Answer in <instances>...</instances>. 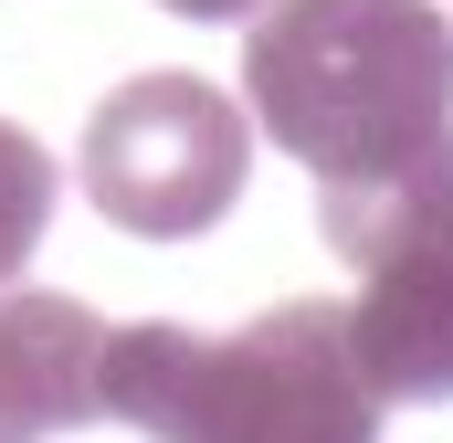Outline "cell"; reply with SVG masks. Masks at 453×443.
I'll return each instance as SVG.
<instances>
[{"mask_svg":"<svg viewBox=\"0 0 453 443\" xmlns=\"http://www.w3.org/2000/svg\"><path fill=\"white\" fill-rule=\"evenodd\" d=\"M317 222L358 264L348 359L380 401H453V148L380 190H317Z\"/></svg>","mask_w":453,"mask_h":443,"instance_id":"3957f363","label":"cell"},{"mask_svg":"<svg viewBox=\"0 0 453 443\" xmlns=\"http://www.w3.org/2000/svg\"><path fill=\"white\" fill-rule=\"evenodd\" d=\"M106 412V317L85 296L0 285V443H53Z\"/></svg>","mask_w":453,"mask_h":443,"instance_id":"5b68a950","label":"cell"},{"mask_svg":"<svg viewBox=\"0 0 453 443\" xmlns=\"http://www.w3.org/2000/svg\"><path fill=\"white\" fill-rule=\"evenodd\" d=\"M106 412L148 443H380V391L348 359V307L285 296L242 338L106 328Z\"/></svg>","mask_w":453,"mask_h":443,"instance_id":"7a4b0ae2","label":"cell"},{"mask_svg":"<svg viewBox=\"0 0 453 443\" xmlns=\"http://www.w3.org/2000/svg\"><path fill=\"white\" fill-rule=\"evenodd\" d=\"M53 190H64V169H53V148L32 137V127H11L0 116V285L42 253V222H53Z\"/></svg>","mask_w":453,"mask_h":443,"instance_id":"8992f818","label":"cell"},{"mask_svg":"<svg viewBox=\"0 0 453 443\" xmlns=\"http://www.w3.org/2000/svg\"><path fill=\"white\" fill-rule=\"evenodd\" d=\"M242 116L317 190L411 180L453 148V21L433 0H264L242 32Z\"/></svg>","mask_w":453,"mask_h":443,"instance_id":"6da1fadb","label":"cell"},{"mask_svg":"<svg viewBox=\"0 0 453 443\" xmlns=\"http://www.w3.org/2000/svg\"><path fill=\"white\" fill-rule=\"evenodd\" d=\"M158 11H180V21H242V11H264V0H158Z\"/></svg>","mask_w":453,"mask_h":443,"instance_id":"52a82bcc","label":"cell"},{"mask_svg":"<svg viewBox=\"0 0 453 443\" xmlns=\"http://www.w3.org/2000/svg\"><path fill=\"white\" fill-rule=\"evenodd\" d=\"M74 180L116 232H148V243H190L242 201L253 180V127L222 85L201 74H137L116 85L106 106L85 116V148H74Z\"/></svg>","mask_w":453,"mask_h":443,"instance_id":"277c9868","label":"cell"}]
</instances>
